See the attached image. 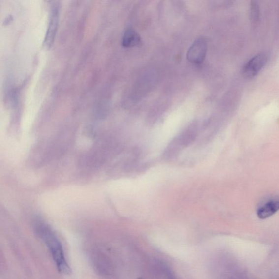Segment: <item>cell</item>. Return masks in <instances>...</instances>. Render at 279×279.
<instances>
[{
    "instance_id": "1",
    "label": "cell",
    "mask_w": 279,
    "mask_h": 279,
    "mask_svg": "<svg viewBox=\"0 0 279 279\" xmlns=\"http://www.w3.org/2000/svg\"><path fill=\"white\" fill-rule=\"evenodd\" d=\"M34 228L37 234L47 246L58 271L64 275H70L71 269L65 259L62 245L58 236L42 221L35 223Z\"/></svg>"
},
{
    "instance_id": "2",
    "label": "cell",
    "mask_w": 279,
    "mask_h": 279,
    "mask_svg": "<svg viewBox=\"0 0 279 279\" xmlns=\"http://www.w3.org/2000/svg\"><path fill=\"white\" fill-rule=\"evenodd\" d=\"M60 16V4L58 2H52L50 8L49 24L44 44L47 48L52 47L57 35Z\"/></svg>"
},
{
    "instance_id": "3",
    "label": "cell",
    "mask_w": 279,
    "mask_h": 279,
    "mask_svg": "<svg viewBox=\"0 0 279 279\" xmlns=\"http://www.w3.org/2000/svg\"><path fill=\"white\" fill-rule=\"evenodd\" d=\"M267 62V56L265 53H259L252 58L243 66L242 74L248 79L256 77L265 67Z\"/></svg>"
},
{
    "instance_id": "4",
    "label": "cell",
    "mask_w": 279,
    "mask_h": 279,
    "mask_svg": "<svg viewBox=\"0 0 279 279\" xmlns=\"http://www.w3.org/2000/svg\"><path fill=\"white\" fill-rule=\"evenodd\" d=\"M208 49V43L205 38L197 39L192 43L187 53V59L191 63L200 64L204 62Z\"/></svg>"
},
{
    "instance_id": "5",
    "label": "cell",
    "mask_w": 279,
    "mask_h": 279,
    "mask_svg": "<svg viewBox=\"0 0 279 279\" xmlns=\"http://www.w3.org/2000/svg\"><path fill=\"white\" fill-rule=\"evenodd\" d=\"M279 209V202L278 201L272 200L264 204L257 211V215L261 219H265L267 218L275 215Z\"/></svg>"
},
{
    "instance_id": "6",
    "label": "cell",
    "mask_w": 279,
    "mask_h": 279,
    "mask_svg": "<svg viewBox=\"0 0 279 279\" xmlns=\"http://www.w3.org/2000/svg\"><path fill=\"white\" fill-rule=\"evenodd\" d=\"M139 35L133 29L126 30L123 37L122 44L124 47L131 48L137 46L140 42Z\"/></svg>"
},
{
    "instance_id": "7",
    "label": "cell",
    "mask_w": 279,
    "mask_h": 279,
    "mask_svg": "<svg viewBox=\"0 0 279 279\" xmlns=\"http://www.w3.org/2000/svg\"><path fill=\"white\" fill-rule=\"evenodd\" d=\"M260 7L257 1H251L250 15L251 22L256 23L260 18Z\"/></svg>"
}]
</instances>
